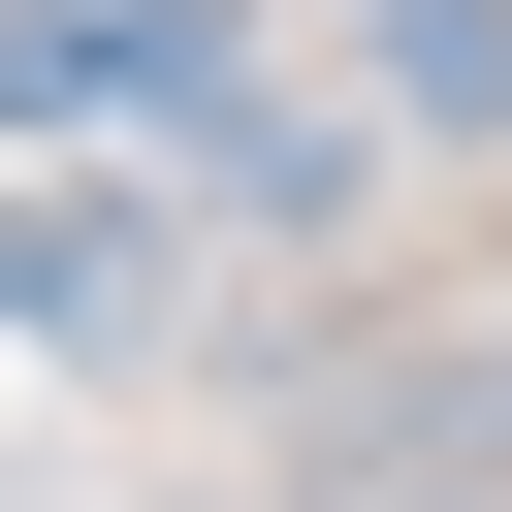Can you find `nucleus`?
Here are the masks:
<instances>
[{
	"label": "nucleus",
	"mask_w": 512,
	"mask_h": 512,
	"mask_svg": "<svg viewBox=\"0 0 512 512\" xmlns=\"http://www.w3.org/2000/svg\"><path fill=\"white\" fill-rule=\"evenodd\" d=\"M224 32L192 0H0V128H96V96H192Z\"/></svg>",
	"instance_id": "obj_1"
},
{
	"label": "nucleus",
	"mask_w": 512,
	"mask_h": 512,
	"mask_svg": "<svg viewBox=\"0 0 512 512\" xmlns=\"http://www.w3.org/2000/svg\"><path fill=\"white\" fill-rule=\"evenodd\" d=\"M384 96L416 128H512V0H384Z\"/></svg>",
	"instance_id": "obj_3"
},
{
	"label": "nucleus",
	"mask_w": 512,
	"mask_h": 512,
	"mask_svg": "<svg viewBox=\"0 0 512 512\" xmlns=\"http://www.w3.org/2000/svg\"><path fill=\"white\" fill-rule=\"evenodd\" d=\"M128 288H160L128 192H32V224H0V320H128Z\"/></svg>",
	"instance_id": "obj_2"
}]
</instances>
